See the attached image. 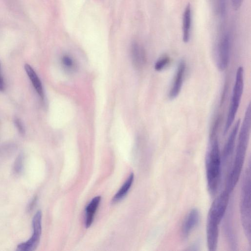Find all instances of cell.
Masks as SVG:
<instances>
[{"label":"cell","mask_w":251,"mask_h":251,"mask_svg":"<svg viewBox=\"0 0 251 251\" xmlns=\"http://www.w3.org/2000/svg\"><path fill=\"white\" fill-rule=\"evenodd\" d=\"M251 127V104L247 106L240 130L232 166L227 176L225 190L229 193L238 183L244 165L249 142Z\"/></svg>","instance_id":"obj_1"},{"label":"cell","mask_w":251,"mask_h":251,"mask_svg":"<svg viewBox=\"0 0 251 251\" xmlns=\"http://www.w3.org/2000/svg\"><path fill=\"white\" fill-rule=\"evenodd\" d=\"M229 193L225 189L213 201L209 209L206 225L207 246L209 251L216 250L219 237V226L228 208Z\"/></svg>","instance_id":"obj_2"},{"label":"cell","mask_w":251,"mask_h":251,"mask_svg":"<svg viewBox=\"0 0 251 251\" xmlns=\"http://www.w3.org/2000/svg\"><path fill=\"white\" fill-rule=\"evenodd\" d=\"M222 158L217 136L209 137L205 158L207 187L214 196L218 190L222 174Z\"/></svg>","instance_id":"obj_3"},{"label":"cell","mask_w":251,"mask_h":251,"mask_svg":"<svg viewBox=\"0 0 251 251\" xmlns=\"http://www.w3.org/2000/svg\"><path fill=\"white\" fill-rule=\"evenodd\" d=\"M251 164L245 170L241 181L240 202L241 221L245 236L251 244Z\"/></svg>","instance_id":"obj_4"},{"label":"cell","mask_w":251,"mask_h":251,"mask_svg":"<svg viewBox=\"0 0 251 251\" xmlns=\"http://www.w3.org/2000/svg\"><path fill=\"white\" fill-rule=\"evenodd\" d=\"M244 89V69L241 66L238 68L232 90V98L224 129L226 134L233 123L238 111Z\"/></svg>","instance_id":"obj_5"},{"label":"cell","mask_w":251,"mask_h":251,"mask_svg":"<svg viewBox=\"0 0 251 251\" xmlns=\"http://www.w3.org/2000/svg\"><path fill=\"white\" fill-rule=\"evenodd\" d=\"M33 234L26 241L17 246V250L20 251H33L38 246L42 232V212L38 210L32 219Z\"/></svg>","instance_id":"obj_6"},{"label":"cell","mask_w":251,"mask_h":251,"mask_svg":"<svg viewBox=\"0 0 251 251\" xmlns=\"http://www.w3.org/2000/svg\"><path fill=\"white\" fill-rule=\"evenodd\" d=\"M230 38L228 33L224 34L221 38L217 47V66L218 69L223 71L228 66L230 53Z\"/></svg>","instance_id":"obj_7"},{"label":"cell","mask_w":251,"mask_h":251,"mask_svg":"<svg viewBox=\"0 0 251 251\" xmlns=\"http://www.w3.org/2000/svg\"><path fill=\"white\" fill-rule=\"evenodd\" d=\"M223 219L224 220L223 230L226 239L231 250L235 251L238 246V241L233 224L232 212L230 210L228 212L226 210Z\"/></svg>","instance_id":"obj_8"},{"label":"cell","mask_w":251,"mask_h":251,"mask_svg":"<svg viewBox=\"0 0 251 251\" xmlns=\"http://www.w3.org/2000/svg\"><path fill=\"white\" fill-rule=\"evenodd\" d=\"M186 63L181 60L178 64L174 78L173 83L171 87L168 97L170 100L176 99L179 95L182 88L185 73Z\"/></svg>","instance_id":"obj_9"},{"label":"cell","mask_w":251,"mask_h":251,"mask_svg":"<svg viewBox=\"0 0 251 251\" xmlns=\"http://www.w3.org/2000/svg\"><path fill=\"white\" fill-rule=\"evenodd\" d=\"M200 215L197 208L191 209L185 217L182 224L181 234L183 239L187 238L199 224Z\"/></svg>","instance_id":"obj_10"},{"label":"cell","mask_w":251,"mask_h":251,"mask_svg":"<svg viewBox=\"0 0 251 251\" xmlns=\"http://www.w3.org/2000/svg\"><path fill=\"white\" fill-rule=\"evenodd\" d=\"M240 125V120H238L234 125L231 131L228 135L221 154L222 163L226 164L233 153Z\"/></svg>","instance_id":"obj_11"},{"label":"cell","mask_w":251,"mask_h":251,"mask_svg":"<svg viewBox=\"0 0 251 251\" xmlns=\"http://www.w3.org/2000/svg\"><path fill=\"white\" fill-rule=\"evenodd\" d=\"M191 26V6L188 4L183 12L182 16V40L184 43L189 42Z\"/></svg>","instance_id":"obj_12"},{"label":"cell","mask_w":251,"mask_h":251,"mask_svg":"<svg viewBox=\"0 0 251 251\" xmlns=\"http://www.w3.org/2000/svg\"><path fill=\"white\" fill-rule=\"evenodd\" d=\"M25 70L35 90L39 96L43 99L44 98L43 88L40 79L32 67L28 64H25Z\"/></svg>","instance_id":"obj_13"},{"label":"cell","mask_w":251,"mask_h":251,"mask_svg":"<svg viewBox=\"0 0 251 251\" xmlns=\"http://www.w3.org/2000/svg\"><path fill=\"white\" fill-rule=\"evenodd\" d=\"M131 58L132 64L136 69L143 68L146 63V56L144 50L137 45L132 48Z\"/></svg>","instance_id":"obj_14"},{"label":"cell","mask_w":251,"mask_h":251,"mask_svg":"<svg viewBox=\"0 0 251 251\" xmlns=\"http://www.w3.org/2000/svg\"><path fill=\"white\" fill-rule=\"evenodd\" d=\"M100 196L94 198L86 207L85 225L87 228L89 227L93 223L95 212L100 201Z\"/></svg>","instance_id":"obj_15"},{"label":"cell","mask_w":251,"mask_h":251,"mask_svg":"<svg viewBox=\"0 0 251 251\" xmlns=\"http://www.w3.org/2000/svg\"><path fill=\"white\" fill-rule=\"evenodd\" d=\"M133 180L134 174L133 173H131L126 182L114 196L112 200V203H117L126 195L132 185Z\"/></svg>","instance_id":"obj_16"},{"label":"cell","mask_w":251,"mask_h":251,"mask_svg":"<svg viewBox=\"0 0 251 251\" xmlns=\"http://www.w3.org/2000/svg\"><path fill=\"white\" fill-rule=\"evenodd\" d=\"M170 62V58L168 55H163L156 61L154 69L157 71H162L169 65Z\"/></svg>","instance_id":"obj_17"},{"label":"cell","mask_w":251,"mask_h":251,"mask_svg":"<svg viewBox=\"0 0 251 251\" xmlns=\"http://www.w3.org/2000/svg\"><path fill=\"white\" fill-rule=\"evenodd\" d=\"M24 156L22 154H20L15 160L14 164L13 170L15 174H20L23 168Z\"/></svg>","instance_id":"obj_18"},{"label":"cell","mask_w":251,"mask_h":251,"mask_svg":"<svg viewBox=\"0 0 251 251\" xmlns=\"http://www.w3.org/2000/svg\"><path fill=\"white\" fill-rule=\"evenodd\" d=\"M62 63L64 67L68 70H73L75 68V64L73 60L68 56H64L62 58Z\"/></svg>","instance_id":"obj_19"},{"label":"cell","mask_w":251,"mask_h":251,"mask_svg":"<svg viewBox=\"0 0 251 251\" xmlns=\"http://www.w3.org/2000/svg\"><path fill=\"white\" fill-rule=\"evenodd\" d=\"M14 121L15 126L19 133L22 135H24L25 133V129L21 120L18 118H15Z\"/></svg>","instance_id":"obj_20"},{"label":"cell","mask_w":251,"mask_h":251,"mask_svg":"<svg viewBox=\"0 0 251 251\" xmlns=\"http://www.w3.org/2000/svg\"><path fill=\"white\" fill-rule=\"evenodd\" d=\"M37 200V198L36 196H35L31 199L27 207V211L30 212L33 210L36 203Z\"/></svg>","instance_id":"obj_21"},{"label":"cell","mask_w":251,"mask_h":251,"mask_svg":"<svg viewBox=\"0 0 251 251\" xmlns=\"http://www.w3.org/2000/svg\"><path fill=\"white\" fill-rule=\"evenodd\" d=\"M232 6L234 9H239L242 5L243 0H231Z\"/></svg>","instance_id":"obj_22"},{"label":"cell","mask_w":251,"mask_h":251,"mask_svg":"<svg viewBox=\"0 0 251 251\" xmlns=\"http://www.w3.org/2000/svg\"><path fill=\"white\" fill-rule=\"evenodd\" d=\"M4 88V82L3 78L1 75L0 74V91L3 90Z\"/></svg>","instance_id":"obj_23"},{"label":"cell","mask_w":251,"mask_h":251,"mask_svg":"<svg viewBox=\"0 0 251 251\" xmlns=\"http://www.w3.org/2000/svg\"></svg>","instance_id":"obj_24"}]
</instances>
